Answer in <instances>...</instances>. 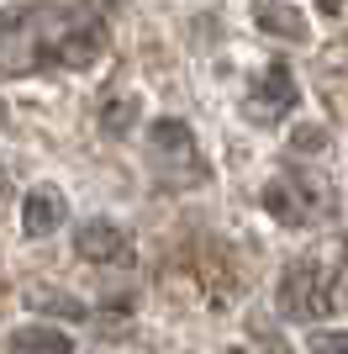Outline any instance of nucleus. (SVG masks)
<instances>
[{
  "instance_id": "nucleus-1",
  "label": "nucleus",
  "mask_w": 348,
  "mask_h": 354,
  "mask_svg": "<svg viewBox=\"0 0 348 354\" xmlns=\"http://www.w3.org/2000/svg\"><path fill=\"white\" fill-rule=\"evenodd\" d=\"M106 21L79 11V6H16L0 11V74H37L48 64L64 69H90L106 53Z\"/></svg>"
},
{
  "instance_id": "nucleus-2",
  "label": "nucleus",
  "mask_w": 348,
  "mask_h": 354,
  "mask_svg": "<svg viewBox=\"0 0 348 354\" xmlns=\"http://www.w3.org/2000/svg\"><path fill=\"white\" fill-rule=\"evenodd\" d=\"M348 249L343 243H327V249L306 254V259H290L285 275H280V312L290 323H322L338 301V281H343Z\"/></svg>"
},
{
  "instance_id": "nucleus-3",
  "label": "nucleus",
  "mask_w": 348,
  "mask_h": 354,
  "mask_svg": "<svg viewBox=\"0 0 348 354\" xmlns=\"http://www.w3.org/2000/svg\"><path fill=\"white\" fill-rule=\"evenodd\" d=\"M143 153H148V169L159 175V185L169 191H195L206 185V159L195 148V133H190L180 117H153L148 122V138H143Z\"/></svg>"
},
{
  "instance_id": "nucleus-4",
  "label": "nucleus",
  "mask_w": 348,
  "mask_h": 354,
  "mask_svg": "<svg viewBox=\"0 0 348 354\" xmlns=\"http://www.w3.org/2000/svg\"><path fill=\"white\" fill-rule=\"evenodd\" d=\"M264 212L285 227H311V222L333 217V185L311 169H301V164H290L264 185Z\"/></svg>"
},
{
  "instance_id": "nucleus-5",
  "label": "nucleus",
  "mask_w": 348,
  "mask_h": 354,
  "mask_svg": "<svg viewBox=\"0 0 348 354\" xmlns=\"http://www.w3.org/2000/svg\"><path fill=\"white\" fill-rule=\"evenodd\" d=\"M290 106H296V80H290L285 64H264L253 74V85L243 95V117L253 127H275L280 117H290Z\"/></svg>"
},
{
  "instance_id": "nucleus-6",
  "label": "nucleus",
  "mask_w": 348,
  "mask_h": 354,
  "mask_svg": "<svg viewBox=\"0 0 348 354\" xmlns=\"http://www.w3.org/2000/svg\"><path fill=\"white\" fill-rule=\"evenodd\" d=\"M74 254L85 259V265H132V243L127 233L116 227V222H85L79 233H74Z\"/></svg>"
},
{
  "instance_id": "nucleus-7",
  "label": "nucleus",
  "mask_w": 348,
  "mask_h": 354,
  "mask_svg": "<svg viewBox=\"0 0 348 354\" xmlns=\"http://www.w3.org/2000/svg\"><path fill=\"white\" fill-rule=\"evenodd\" d=\"M64 217H69V201H64V191H53V185H37V191L21 201V233L27 238H48L53 227H64Z\"/></svg>"
},
{
  "instance_id": "nucleus-8",
  "label": "nucleus",
  "mask_w": 348,
  "mask_h": 354,
  "mask_svg": "<svg viewBox=\"0 0 348 354\" xmlns=\"http://www.w3.org/2000/svg\"><path fill=\"white\" fill-rule=\"evenodd\" d=\"M6 354H74L69 333H58V328H16Z\"/></svg>"
},
{
  "instance_id": "nucleus-9",
  "label": "nucleus",
  "mask_w": 348,
  "mask_h": 354,
  "mask_svg": "<svg viewBox=\"0 0 348 354\" xmlns=\"http://www.w3.org/2000/svg\"><path fill=\"white\" fill-rule=\"evenodd\" d=\"M253 21H259V32L285 37V43H301V37H306V16L296 11V6H259V11H253Z\"/></svg>"
},
{
  "instance_id": "nucleus-10",
  "label": "nucleus",
  "mask_w": 348,
  "mask_h": 354,
  "mask_svg": "<svg viewBox=\"0 0 348 354\" xmlns=\"http://www.w3.org/2000/svg\"><path fill=\"white\" fill-rule=\"evenodd\" d=\"M21 301H27L32 312H53V317H69V323H79V317H85V301H74L69 291H48V286H27V291H21Z\"/></svg>"
},
{
  "instance_id": "nucleus-11",
  "label": "nucleus",
  "mask_w": 348,
  "mask_h": 354,
  "mask_svg": "<svg viewBox=\"0 0 348 354\" xmlns=\"http://www.w3.org/2000/svg\"><path fill=\"white\" fill-rule=\"evenodd\" d=\"M132 122H137V101H132V95H116V101L101 106V127H106L111 138H127Z\"/></svg>"
},
{
  "instance_id": "nucleus-12",
  "label": "nucleus",
  "mask_w": 348,
  "mask_h": 354,
  "mask_svg": "<svg viewBox=\"0 0 348 354\" xmlns=\"http://www.w3.org/2000/svg\"><path fill=\"white\" fill-rule=\"evenodd\" d=\"M306 349L311 354H348V333L343 328H317V333L306 339Z\"/></svg>"
},
{
  "instance_id": "nucleus-13",
  "label": "nucleus",
  "mask_w": 348,
  "mask_h": 354,
  "mask_svg": "<svg viewBox=\"0 0 348 354\" xmlns=\"http://www.w3.org/2000/svg\"><path fill=\"white\" fill-rule=\"evenodd\" d=\"M296 148H327V133H322V127H296Z\"/></svg>"
},
{
  "instance_id": "nucleus-14",
  "label": "nucleus",
  "mask_w": 348,
  "mask_h": 354,
  "mask_svg": "<svg viewBox=\"0 0 348 354\" xmlns=\"http://www.w3.org/2000/svg\"><path fill=\"white\" fill-rule=\"evenodd\" d=\"M6 196H11V169L0 164V201H6Z\"/></svg>"
},
{
  "instance_id": "nucleus-15",
  "label": "nucleus",
  "mask_w": 348,
  "mask_h": 354,
  "mask_svg": "<svg viewBox=\"0 0 348 354\" xmlns=\"http://www.w3.org/2000/svg\"><path fill=\"white\" fill-rule=\"evenodd\" d=\"M0 127H6V106H0Z\"/></svg>"
}]
</instances>
